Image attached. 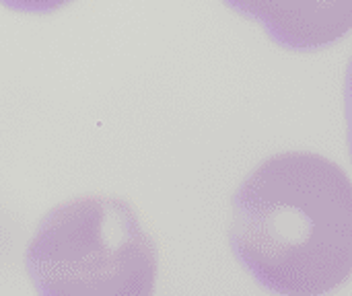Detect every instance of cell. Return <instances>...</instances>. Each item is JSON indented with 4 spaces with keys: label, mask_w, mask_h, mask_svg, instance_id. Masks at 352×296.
Returning <instances> with one entry per match:
<instances>
[{
    "label": "cell",
    "mask_w": 352,
    "mask_h": 296,
    "mask_svg": "<svg viewBox=\"0 0 352 296\" xmlns=\"http://www.w3.org/2000/svg\"><path fill=\"white\" fill-rule=\"evenodd\" d=\"M231 251L266 291L322 296L352 272V185L307 150L266 159L233 196Z\"/></svg>",
    "instance_id": "1"
},
{
    "label": "cell",
    "mask_w": 352,
    "mask_h": 296,
    "mask_svg": "<svg viewBox=\"0 0 352 296\" xmlns=\"http://www.w3.org/2000/svg\"><path fill=\"white\" fill-rule=\"evenodd\" d=\"M264 27L285 49L320 52L342 41L352 27V0H223Z\"/></svg>",
    "instance_id": "3"
},
{
    "label": "cell",
    "mask_w": 352,
    "mask_h": 296,
    "mask_svg": "<svg viewBox=\"0 0 352 296\" xmlns=\"http://www.w3.org/2000/svg\"><path fill=\"white\" fill-rule=\"evenodd\" d=\"M25 270L43 296H148L159 251L128 202L82 196L43 216L27 245Z\"/></svg>",
    "instance_id": "2"
},
{
    "label": "cell",
    "mask_w": 352,
    "mask_h": 296,
    "mask_svg": "<svg viewBox=\"0 0 352 296\" xmlns=\"http://www.w3.org/2000/svg\"><path fill=\"white\" fill-rule=\"evenodd\" d=\"M74 0H0L2 6L23 14H52Z\"/></svg>",
    "instance_id": "4"
}]
</instances>
